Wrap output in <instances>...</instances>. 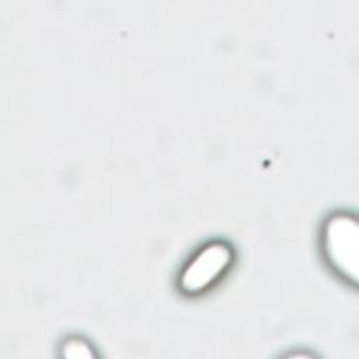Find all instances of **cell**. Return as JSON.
I'll return each mask as SVG.
<instances>
[{"label": "cell", "instance_id": "cell-1", "mask_svg": "<svg viewBox=\"0 0 359 359\" xmlns=\"http://www.w3.org/2000/svg\"><path fill=\"white\" fill-rule=\"evenodd\" d=\"M233 251L224 243H210L201 248L185 265L180 287L185 293H199L210 287L229 269Z\"/></svg>", "mask_w": 359, "mask_h": 359}, {"label": "cell", "instance_id": "cell-3", "mask_svg": "<svg viewBox=\"0 0 359 359\" xmlns=\"http://www.w3.org/2000/svg\"><path fill=\"white\" fill-rule=\"evenodd\" d=\"M63 356L66 358H91L93 356V352H91V348L83 342L81 339H70L67 341L63 348Z\"/></svg>", "mask_w": 359, "mask_h": 359}, {"label": "cell", "instance_id": "cell-2", "mask_svg": "<svg viewBox=\"0 0 359 359\" xmlns=\"http://www.w3.org/2000/svg\"><path fill=\"white\" fill-rule=\"evenodd\" d=\"M358 234L356 220L346 215L331 217L324 229V250L330 262L352 280L358 273Z\"/></svg>", "mask_w": 359, "mask_h": 359}]
</instances>
